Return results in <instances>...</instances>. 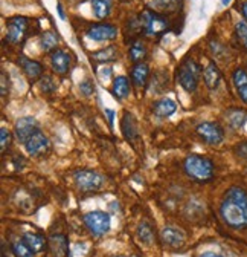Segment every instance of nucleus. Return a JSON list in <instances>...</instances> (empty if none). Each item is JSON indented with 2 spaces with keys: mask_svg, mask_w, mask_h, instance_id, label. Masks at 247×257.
<instances>
[{
  "mask_svg": "<svg viewBox=\"0 0 247 257\" xmlns=\"http://www.w3.org/2000/svg\"><path fill=\"white\" fill-rule=\"evenodd\" d=\"M183 169L196 182H209L214 178V163L200 155H190L184 159Z\"/></svg>",
  "mask_w": 247,
  "mask_h": 257,
  "instance_id": "f03ea898",
  "label": "nucleus"
},
{
  "mask_svg": "<svg viewBox=\"0 0 247 257\" xmlns=\"http://www.w3.org/2000/svg\"><path fill=\"white\" fill-rule=\"evenodd\" d=\"M84 223L94 236H104L112 227V217L106 211H90L84 216Z\"/></svg>",
  "mask_w": 247,
  "mask_h": 257,
  "instance_id": "423d86ee",
  "label": "nucleus"
},
{
  "mask_svg": "<svg viewBox=\"0 0 247 257\" xmlns=\"http://www.w3.org/2000/svg\"><path fill=\"white\" fill-rule=\"evenodd\" d=\"M50 64L56 74L64 75L70 68V55L63 49H55L50 55Z\"/></svg>",
  "mask_w": 247,
  "mask_h": 257,
  "instance_id": "f8f14e48",
  "label": "nucleus"
},
{
  "mask_svg": "<svg viewBox=\"0 0 247 257\" xmlns=\"http://www.w3.org/2000/svg\"><path fill=\"white\" fill-rule=\"evenodd\" d=\"M118 57V49L114 46H108L106 49H101V51H96L92 54V58L98 63H107V61H113L116 60Z\"/></svg>",
  "mask_w": 247,
  "mask_h": 257,
  "instance_id": "a878e982",
  "label": "nucleus"
},
{
  "mask_svg": "<svg viewBox=\"0 0 247 257\" xmlns=\"http://www.w3.org/2000/svg\"><path fill=\"white\" fill-rule=\"evenodd\" d=\"M23 240L34 252H42L46 246V239L40 233H26L23 236Z\"/></svg>",
  "mask_w": 247,
  "mask_h": 257,
  "instance_id": "4be33fe9",
  "label": "nucleus"
},
{
  "mask_svg": "<svg viewBox=\"0 0 247 257\" xmlns=\"http://www.w3.org/2000/svg\"><path fill=\"white\" fill-rule=\"evenodd\" d=\"M28 34V20L24 17H12L6 25V40L12 45H18Z\"/></svg>",
  "mask_w": 247,
  "mask_h": 257,
  "instance_id": "1a4fd4ad",
  "label": "nucleus"
},
{
  "mask_svg": "<svg viewBox=\"0 0 247 257\" xmlns=\"http://www.w3.org/2000/svg\"><path fill=\"white\" fill-rule=\"evenodd\" d=\"M150 69L145 63H138L132 71V80L136 87H144L148 83Z\"/></svg>",
  "mask_w": 247,
  "mask_h": 257,
  "instance_id": "aec40b11",
  "label": "nucleus"
},
{
  "mask_svg": "<svg viewBox=\"0 0 247 257\" xmlns=\"http://www.w3.org/2000/svg\"><path fill=\"white\" fill-rule=\"evenodd\" d=\"M18 63H20V66H22L23 72L26 74V77H28L29 80H38V78L42 77V74H43V66H42V64H40L38 61H36V60H29V58H26V57H20Z\"/></svg>",
  "mask_w": 247,
  "mask_h": 257,
  "instance_id": "2eb2a0df",
  "label": "nucleus"
},
{
  "mask_svg": "<svg viewBox=\"0 0 247 257\" xmlns=\"http://www.w3.org/2000/svg\"><path fill=\"white\" fill-rule=\"evenodd\" d=\"M58 36L55 34L54 31H46L44 34L42 36V40H40V46L44 52H54L56 49V45H58Z\"/></svg>",
  "mask_w": 247,
  "mask_h": 257,
  "instance_id": "393cba45",
  "label": "nucleus"
},
{
  "mask_svg": "<svg viewBox=\"0 0 247 257\" xmlns=\"http://www.w3.org/2000/svg\"><path fill=\"white\" fill-rule=\"evenodd\" d=\"M176 110H177V104H176V101L171 100V98H162V100H159V101L154 103V106H152L154 115L159 116V118L171 116Z\"/></svg>",
  "mask_w": 247,
  "mask_h": 257,
  "instance_id": "a211bd4d",
  "label": "nucleus"
},
{
  "mask_svg": "<svg viewBox=\"0 0 247 257\" xmlns=\"http://www.w3.org/2000/svg\"><path fill=\"white\" fill-rule=\"evenodd\" d=\"M240 10H241L242 17L247 20V0H246V2H242V4H241V8H240Z\"/></svg>",
  "mask_w": 247,
  "mask_h": 257,
  "instance_id": "c9c22d12",
  "label": "nucleus"
},
{
  "mask_svg": "<svg viewBox=\"0 0 247 257\" xmlns=\"http://www.w3.org/2000/svg\"><path fill=\"white\" fill-rule=\"evenodd\" d=\"M177 5H178L177 0H158V2H156V7H159L160 10L168 11V13L170 11H176Z\"/></svg>",
  "mask_w": 247,
  "mask_h": 257,
  "instance_id": "2f4dec72",
  "label": "nucleus"
},
{
  "mask_svg": "<svg viewBox=\"0 0 247 257\" xmlns=\"http://www.w3.org/2000/svg\"><path fill=\"white\" fill-rule=\"evenodd\" d=\"M226 119L234 128H241L247 121V113L244 110H241V109H230L228 112Z\"/></svg>",
  "mask_w": 247,
  "mask_h": 257,
  "instance_id": "b1692460",
  "label": "nucleus"
},
{
  "mask_svg": "<svg viewBox=\"0 0 247 257\" xmlns=\"http://www.w3.org/2000/svg\"><path fill=\"white\" fill-rule=\"evenodd\" d=\"M40 131L38 128V122L36 118L32 116H23L20 119L16 121V125H14V134H16V138L24 144L30 137L34 134H37Z\"/></svg>",
  "mask_w": 247,
  "mask_h": 257,
  "instance_id": "6e6552de",
  "label": "nucleus"
},
{
  "mask_svg": "<svg viewBox=\"0 0 247 257\" xmlns=\"http://www.w3.org/2000/svg\"><path fill=\"white\" fill-rule=\"evenodd\" d=\"M197 134L200 135V138L210 146H217L223 141L224 138V132L223 128L217 124V122H202L197 125Z\"/></svg>",
  "mask_w": 247,
  "mask_h": 257,
  "instance_id": "0eeeda50",
  "label": "nucleus"
},
{
  "mask_svg": "<svg viewBox=\"0 0 247 257\" xmlns=\"http://www.w3.org/2000/svg\"><path fill=\"white\" fill-rule=\"evenodd\" d=\"M112 92L118 100H124L130 95V83L127 77H116L112 86Z\"/></svg>",
  "mask_w": 247,
  "mask_h": 257,
  "instance_id": "412c9836",
  "label": "nucleus"
},
{
  "mask_svg": "<svg viewBox=\"0 0 247 257\" xmlns=\"http://www.w3.org/2000/svg\"><path fill=\"white\" fill-rule=\"evenodd\" d=\"M74 181H75V185L81 191H84V193H94V191H98L104 185L106 179L98 172L81 169V170H76L74 173Z\"/></svg>",
  "mask_w": 247,
  "mask_h": 257,
  "instance_id": "39448f33",
  "label": "nucleus"
},
{
  "mask_svg": "<svg viewBox=\"0 0 247 257\" xmlns=\"http://www.w3.org/2000/svg\"><path fill=\"white\" fill-rule=\"evenodd\" d=\"M118 36V29L113 25H107V23H100V25H94L92 28H88L87 31V37L95 40V42H108V40H114Z\"/></svg>",
  "mask_w": 247,
  "mask_h": 257,
  "instance_id": "9b49d317",
  "label": "nucleus"
},
{
  "mask_svg": "<svg viewBox=\"0 0 247 257\" xmlns=\"http://www.w3.org/2000/svg\"><path fill=\"white\" fill-rule=\"evenodd\" d=\"M220 214L223 220L232 228L247 227V191L240 187H232L220 205Z\"/></svg>",
  "mask_w": 247,
  "mask_h": 257,
  "instance_id": "f257e3e1",
  "label": "nucleus"
},
{
  "mask_svg": "<svg viewBox=\"0 0 247 257\" xmlns=\"http://www.w3.org/2000/svg\"><path fill=\"white\" fill-rule=\"evenodd\" d=\"M139 22H140V28L145 31V34L152 36V37H158V36L164 34V32H166L170 28L166 17H164L158 13H152L150 10H145L140 14Z\"/></svg>",
  "mask_w": 247,
  "mask_h": 257,
  "instance_id": "20e7f679",
  "label": "nucleus"
},
{
  "mask_svg": "<svg viewBox=\"0 0 247 257\" xmlns=\"http://www.w3.org/2000/svg\"><path fill=\"white\" fill-rule=\"evenodd\" d=\"M229 2H230V0H222V4H223V5H228Z\"/></svg>",
  "mask_w": 247,
  "mask_h": 257,
  "instance_id": "58836bf2",
  "label": "nucleus"
},
{
  "mask_svg": "<svg viewBox=\"0 0 247 257\" xmlns=\"http://www.w3.org/2000/svg\"><path fill=\"white\" fill-rule=\"evenodd\" d=\"M120 128H122V135L127 141H136L139 138V132H138V124L136 119L133 118L132 113L126 112L124 113V118L120 121Z\"/></svg>",
  "mask_w": 247,
  "mask_h": 257,
  "instance_id": "4468645a",
  "label": "nucleus"
},
{
  "mask_svg": "<svg viewBox=\"0 0 247 257\" xmlns=\"http://www.w3.org/2000/svg\"><path fill=\"white\" fill-rule=\"evenodd\" d=\"M106 115H107V118H108L110 124L113 125V121H114V112H113V110H110V109H106Z\"/></svg>",
  "mask_w": 247,
  "mask_h": 257,
  "instance_id": "f704fd0d",
  "label": "nucleus"
},
{
  "mask_svg": "<svg viewBox=\"0 0 247 257\" xmlns=\"http://www.w3.org/2000/svg\"><path fill=\"white\" fill-rule=\"evenodd\" d=\"M80 89H81V92L84 93V95H90L92 92H94V84H92V81L90 80H84L81 84H80Z\"/></svg>",
  "mask_w": 247,
  "mask_h": 257,
  "instance_id": "473e14b6",
  "label": "nucleus"
},
{
  "mask_svg": "<svg viewBox=\"0 0 247 257\" xmlns=\"http://www.w3.org/2000/svg\"><path fill=\"white\" fill-rule=\"evenodd\" d=\"M203 80H204V84L210 90H215L220 86L222 74H220V71L217 68V64H215V63H209L208 64V66L204 68V71H203Z\"/></svg>",
  "mask_w": 247,
  "mask_h": 257,
  "instance_id": "f3484780",
  "label": "nucleus"
},
{
  "mask_svg": "<svg viewBox=\"0 0 247 257\" xmlns=\"http://www.w3.org/2000/svg\"><path fill=\"white\" fill-rule=\"evenodd\" d=\"M49 246L54 254V257H68L69 254V243L66 236L55 234L49 239Z\"/></svg>",
  "mask_w": 247,
  "mask_h": 257,
  "instance_id": "dca6fc26",
  "label": "nucleus"
},
{
  "mask_svg": "<svg viewBox=\"0 0 247 257\" xmlns=\"http://www.w3.org/2000/svg\"><path fill=\"white\" fill-rule=\"evenodd\" d=\"M10 144H11V134L8 128L2 127L0 128V146H2V152H6Z\"/></svg>",
  "mask_w": 247,
  "mask_h": 257,
  "instance_id": "7c9ffc66",
  "label": "nucleus"
},
{
  "mask_svg": "<svg viewBox=\"0 0 247 257\" xmlns=\"http://www.w3.org/2000/svg\"><path fill=\"white\" fill-rule=\"evenodd\" d=\"M232 80H234V84L238 90V95L240 98L247 103V72L241 68L235 69L234 71V75H232Z\"/></svg>",
  "mask_w": 247,
  "mask_h": 257,
  "instance_id": "6ab92c4d",
  "label": "nucleus"
},
{
  "mask_svg": "<svg viewBox=\"0 0 247 257\" xmlns=\"http://www.w3.org/2000/svg\"><path fill=\"white\" fill-rule=\"evenodd\" d=\"M160 236H162V242L166 246L174 248V249L183 246V243H184V233L178 228H174V227H165L162 230Z\"/></svg>",
  "mask_w": 247,
  "mask_h": 257,
  "instance_id": "ddd939ff",
  "label": "nucleus"
},
{
  "mask_svg": "<svg viewBox=\"0 0 247 257\" xmlns=\"http://www.w3.org/2000/svg\"><path fill=\"white\" fill-rule=\"evenodd\" d=\"M23 146L30 156H43L49 150L50 143H49L48 137L42 131H38L37 134H34L32 137H30Z\"/></svg>",
  "mask_w": 247,
  "mask_h": 257,
  "instance_id": "9d476101",
  "label": "nucleus"
},
{
  "mask_svg": "<svg viewBox=\"0 0 247 257\" xmlns=\"http://www.w3.org/2000/svg\"><path fill=\"white\" fill-rule=\"evenodd\" d=\"M138 237L140 242L150 245L154 239V231H152V227L148 223V222H142L139 227H138Z\"/></svg>",
  "mask_w": 247,
  "mask_h": 257,
  "instance_id": "bb28decb",
  "label": "nucleus"
},
{
  "mask_svg": "<svg viewBox=\"0 0 247 257\" xmlns=\"http://www.w3.org/2000/svg\"><path fill=\"white\" fill-rule=\"evenodd\" d=\"M12 251H14L16 257H34V251L24 243V240L12 242Z\"/></svg>",
  "mask_w": 247,
  "mask_h": 257,
  "instance_id": "c85d7f7f",
  "label": "nucleus"
},
{
  "mask_svg": "<svg viewBox=\"0 0 247 257\" xmlns=\"http://www.w3.org/2000/svg\"><path fill=\"white\" fill-rule=\"evenodd\" d=\"M90 4L98 19H106L112 11V0H90Z\"/></svg>",
  "mask_w": 247,
  "mask_h": 257,
  "instance_id": "5701e85b",
  "label": "nucleus"
},
{
  "mask_svg": "<svg viewBox=\"0 0 247 257\" xmlns=\"http://www.w3.org/2000/svg\"><path fill=\"white\" fill-rule=\"evenodd\" d=\"M133 257H136V255H133Z\"/></svg>",
  "mask_w": 247,
  "mask_h": 257,
  "instance_id": "ea45409f",
  "label": "nucleus"
},
{
  "mask_svg": "<svg viewBox=\"0 0 247 257\" xmlns=\"http://www.w3.org/2000/svg\"><path fill=\"white\" fill-rule=\"evenodd\" d=\"M235 32L241 45L247 49V22H238L235 26Z\"/></svg>",
  "mask_w": 247,
  "mask_h": 257,
  "instance_id": "c756f323",
  "label": "nucleus"
},
{
  "mask_svg": "<svg viewBox=\"0 0 247 257\" xmlns=\"http://www.w3.org/2000/svg\"><path fill=\"white\" fill-rule=\"evenodd\" d=\"M10 89V81H8V75L5 71H2V87H0V92H2V96H5L8 93Z\"/></svg>",
  "mask_w": 247,
  "mask_h": 257,
  "instance_id": "72a5a7b5",
  "label": "nucleus"
},
{
  "mask_svg": "<svg viewBox=\"0 0 247 257\" xmlns=\"http://www.w3.org/2000/svg\"><path fill=\"white\" fill-rule=\"evenodd\" d=\"M200 257H223L222 254H215V252H203Z\"/></svg>",
  "mask_w": 247,
  "mask_h": 257,
  "instance_id": "e433bc0d",
  "label": "nucleus"
},
{
  "mask_svg": "<svg viewBox=\"0 0 247 257\" xmlns=\"http://www.w3.org/2000/svg\"><path fill=\"white\" fill-rule=\"evenodd\" d=\"M56 10H58V14H60V17H61V19H64V13H63V8H61V5H60V4L56 5Z\"/></svg>",
  "mask_w": 247,
  "mask_h": 257,
  "instance_id": "4c0bfd02",
  "label": "nucleus"
},
{
  "mask_svg": "<svg viewBox=\"0 0 247 257\" xmlns=\"http://www.w3.org/2000/svg\"><path fill=\"white\" fill-rule=\"evenodd\" d=\"M198 78H200V66L192 58H186L180 64L177 72V80L180 86L186 92H194L197 89Z\"/></svg>",
  "mask_w": 247,
  "mask_h": 257,
  "instance_id": "7ed1b4c3",
  "label": "nucleus"
},
{
  "mask_svg": "<svg viewBox=\"0 0 247 257\" xmlns=\"http://www.w3.org/2000/svg\"><path fill=\"white\" fill-rule=\"evenodd\" d=\"M145 55H146V49H145V46L142 43L136 42V43L132 45V48H130V60L133 63H136V64L140 63L145 58Z\"/></svg>",
  "mask_w": 247,
  "mask_h": 257,
  "instance_id": "cd10ccee",
  "label": "nucleus"
}]
</instances>
